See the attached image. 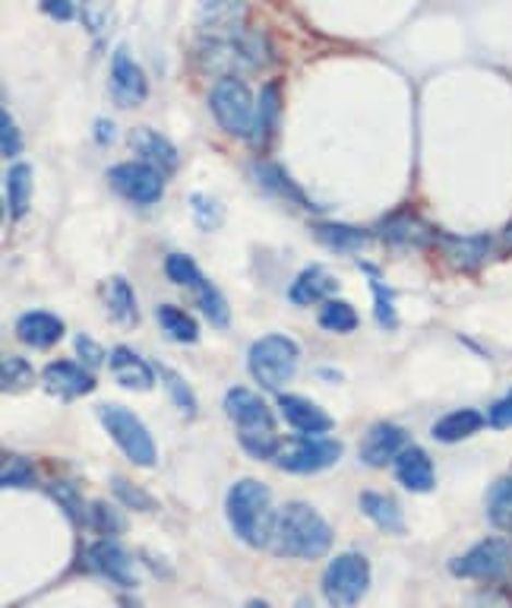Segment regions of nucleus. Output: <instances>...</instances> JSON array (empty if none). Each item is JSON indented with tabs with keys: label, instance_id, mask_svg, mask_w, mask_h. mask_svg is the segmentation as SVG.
Masks as SVG:
<instances>
[{
	"label": "nucleus",
	"instance_id": "f257e3e1",
	"mask_svg": "<svg viewBox=\"0 0 512 608\" xmlns=\"http://www.w3.org/2000/svg\"><path fill=\"white\" fill-rule=\"evenodd\" d=\"M266 61H270V45L260 32L235 30L222 35H200L197 42V63L218 80L253 73Z\"/></svg>",
	"mask_w": 512,
	"mask_h": 608
},
{
	"label": "nucleus",
	"instance_id": "f03ea898",
	"mask_svg": "<svg viewBox=\"0 0 512 608\" xmlns=\"http://www.w3.org/2000/svg\"><path fill=\"white\" fill-rule=\"evenodd\" d=\"M278 554L285 558H301V561H317L323 558L332 546V526L320 517L310 504L291 501L275 514V529L272 542Z\"/></svg>",
	"mask_w": 512,
	"mask_h": 608
},
{
	"label": "nucleus",
	"instance_id": "7ed1b4c3",
	"mask_svg": "<svg viewBox=\"0 0 512 608\" xmlns=\"http://www.w3.org/2000/svg\"><path fill=\"white\" fill-rule=\"evenodd\" d=\"M225 412L235 425L241 428L238 437H241V447L253 459H275L282 441L275 434V422H272L270 406L266 399L247 387H235L225 396Z\"/></svg>",
	"mask_w": 512,
	"mask_h": 608
},
{
	"label": "nucleus",
	"instance_id": "20e7f679",
	"mask_svg": "<svg viewBox=\"0 0 512 608\" xmlns=\"http://www.w3.org/2000/svg\"><path fill=\"white\" fill-rule=\"evenodd\" d=\"M225 511L231 519V529L238 533L247 546L263 548L272 542V529H275V511H272L270 488L257 479H241L228 491Z\"/></svg>",
	"mask_w": 512,
	"mask_h": 608
},
{
	"label": "nucleus",
	"instance_id": "39448f33",
	"mask_svg": "<svg viewBox=\"0 0 512 608\" xmlns=\"http://www.w3.org/2000/svg\"><path fill=\"white\" fill-rule=\"evenodd\" d=\"M298 355H301V349H298L295 339H288L282 334H270L250 346L247 365H250L253 381H260L266 390H282L298 371Z\"/></svg>",
	"mask_w": 512,
	"mask_h": 608
},
{
	"label": "nucleus",
	"instance_id": "423d86ee",
	"mask_svg": "<svg viewBox=\"0 0 512 608\" xmlns=\"http://www.w3.org/2000/svg\"><path fill=\"white\" fill-rule=\"evenodd\" d=\"M210 108L212 118L218 121V127L231 137H253L257 127V102L250 90L243 86L238 77H225L215 80V86L210 90Z\"/></svg>",
	"mask_w": 512,
	"mask_h": 608
},
{
	"label": "nucleus",
	"instance_id": "0eeeda50",
	"mask_svg": "<svg viewBox=\"0 0 512 608\" xmlns=\"http://www.w3.org/2000/svg\"><path fill=\"white\" fill-rule=\"evenodd\" d=\"M102 416V425L111 434V441L123 451V456L133 463V466H155L158 459V451H155V441L146 431V425L123 406H115V402H102L98 409Z\"/></svg>",
	"mask_w": 512,
	"mask_h": 608
},
{
	"label": "nucleus",
	"instance_id": "6e6552de",
	"mask_svg": "<svg viewBox=\"0 0 512 608\" xmlns=\"http://www.w3.org/2000/svg\"><path fill=\"white\" fill-rule=\"evenodd\" d=\"M370 589V564L358 551H345L332 558L323 574V596L335 608H355Z\"/></svg>",
	"mask_w": 512,
	"mask_h": 608
},
{
	"label": "nucleus",
	"instance_id": "1a4fd4ad",
	"mask_svg": "<svg viewBox=\"0 0 512 608\" xmlns=\"http://www.w3.org/2000/svg\"><path fill=\"white\" fill-rule=\"evenodd\" d=\"M165 273L171 282H178L183 289H190L193 295H197V304H200V311L210 317L212 324H218V327H225L228 320H231V314H228V304L222 299V292L212 285L210 279L203 276V270L187 257V254H168V260H165Z\"/></svg>",
	"mask_w": 512,
	"mask_h": 608
},
{
	"label": "nucleus",
	"instance_id": "9d476101",
	"mask_svg": "<svg viewBox=\"0 0 512 608\" xmlns=\"http://www.w3.org/2000/svg\"><path fill=\"white\" fill-rule=\"evenodd\" d=\"M512 568V546L503 536L481 539L465 554H459L450 564V571L462 580H500Z\"/></svg>",
	"mask_w": 512,
	"mask_h": 608
},
{
	"label": "nucleus",
	"instance_id": "9b49d317",
	"mask_svg": "<svg viewBox=\"0 0 512 608\" xmlns=\"http://www.w3.org/2000/svg\"><path fill=\"white\" fill-rule=\"evenodd\" d=\"M342 444L330 437H303V441H288L278 447L275 463L285 472H323L338 463Z\"/></svg>",
	"mask_w": 512,
	"mask_h": 608
},
{
	"label": "nucleus",
	"instance_id": "f8f14e48",
	"mask_svg": "<svg viewBox=\"0 0 512 608\" xmlns=\"http://www.w3.org/2000/svg\"><path fill=\"white\" fill-rule=\"evenodd\" d=\"M111 187L121 194L123 200L136 203V207H152L162 200L165 190V178L158 168H152L146 162H121L108 172Z\"/></svg>",
	"mask_w": 512,
	"mask_h": 608
},
{
	"label": "nucleus",
	"instance_id": "ddd939ff",
	"mask_svg": "<svg viewBox=\"0 0 512 608\" xmlns=\"http://www.w3.org/2000/svg\"><path fill=\"white\" fill-rule=\"evenodd\" d=\"M108 86H111V95H115V102L121 108H136L150 95V83H146L143 67L133 61L123 48H118L115 58H111V80H108Z\"/></svg>",
	"mask_w": 512,
	"mask_h": 608
},
{
	"label": "nucleus",
	"instance_id": "4468645a",
	"mask_svg": "<svg viewBox=\"0 0 512 608\" xmlns=\"http://www.w3.org/2000/svg\"><path fill=\"white\" fill-rule=\"evenodd\" d=\"M278 412L288 425L295 428L303 437H323L326 431H332V419L326 409H320L313 399L298 394H282L278 396Z\"/></svg>",
	"mask_w": 512,
	"mask_h": 608
},
{
	"label": "nucleus",
	"instance_id": "2eb2a0df",
	"mask_svg": "<svg viewBox=\"0 0 512 608\" xmlns=\"http://www.w3.org/2000/svg\"><path fill=\"white\" fill-rule=\"evenodd\" d=\"M45 390L55 394L58 399H80L95 390V377L90 367L76 365V362H51L41 371Z\"/></svg>",
	"mask_w": 512,
	"mask_h": 608
},
{
	"label": "nucleus",
	"instance_id": "dca6fc26",
	"mask_svg": "<svg viewBox=\"0 0 512 608\" xmlns=\"http://www.w3.org/2000/svg\"><path fill=\"white\" fill-rule=\"evenodd\" d=\"M247 3L243 0H200L197 26L200 35H222V32L243 30Z\"/></svg>",
	"mask_w": 512,
	"mask_h": 608
},
{
	"label": "nucleus",
	"instance_id": "f3484780",
	"mask_svg": "<svg viewBox=\"0 0 512 608\" xmlns=\"http://www.w3.org/2000/svg\"><path fill=\"white\" fill-rule=\"evenodd\" d=\"M443 250H446V260H450L455 270L462 273H475L487 264V257L493 254V244L487 235H437Z\"/></svg>",
	"mask_w": 512,
	"mask_h": 608
},
{
	"label": "nucleus",
	"instance_id": "a211bd4d",
	"mask_svg": "<svg viewBox=\"0 0 512 608\" xmlns=\"http://www.w3.org/2000/svg\"><path fill=\"white\" fill-rule=\"evenodd\" d=\"M408 447V434L398 425H373L361 441V463L367 466H390L395 456Z\"/></svg>",
	"mask_w": 512,
	"mask_h": 608
},
{
	"label": "nucleus",
	"instance_id": "6ab92c4d",
	"mask_svg": "<svg viewBox=\"0 0 512 608\" xmlns=\"http://www.w3.org/2000/svg\"><path fill=\"white\" fill-rule=\"evenodd\" d=\"M90 568L95 574L118 583V586H136L133 558L118 542H111V539H102V542H95L90 548Z\"/></svg>",
	"mask_w": 512,
	"mask_h": 608
},
{
	"label": "nucleus",
	"instance_id": "aec40b11",
	"mask_svg": "<svg viewBox=\"0 0 512 608\" xmlns=\"http://www.w3.org/2000/svg\"><path fill=\"white\" fill-rule=\"evenodd\" d=\"M130 147L133 152L152 165V168H158V172H178V165H181V155L178 150L168 143V137H162L158 130H152V127H136L133 130V137H130Z\"/></svg>",
	"mask_w": 512,
	"mask_h": 608
},
{
	"label": "nucleus",
	"instance_id": "412c9836",
	"mask_svg": "<svg viewBox=\"0 0 512 608\" xmlns=\"http://www.w3.org/2000/svg\"><path fill=\"white\" fill-rule=\"evenodd\" d=\"M395 479L398 486L408 491H433L437 486V469L433 459L424 454L421 447H405L402 454L395 456Z\"/></svg>",
	"mask_w": 512,
	"mask_h": 608
},
{
	"label": "nucleus",
	"instance_id": "4be33fe9",
	"mask_svg": "<svg viewBox=\"0 0 512 608\" xmlns=\"http://www.w3.org/2000/svg\"><path fill=\"white\" fill-rule=\"evenodd\" d=\"M111 371H115V377H118L121 387L136 390V394L152 390V384H155V371H152V365L150 362H143V355H136L130 346H118V349L111 352Z\"/></svg>",
	"mask_w": 512,
	"mask_h": 608
},
{
	"label": "nucleus",
	"instance_id": "5701e85b",
	"mask_svg": "<svg viewBox=\"0 0 512 608\" xmlns=\"http://www.w3.org/2000/svg\"><path fill=\"white\" fill-rule=\"evenodd\" d=\"M16 336L32 349H51L55 342H61L63 320L48 311H29L16 320Z\"/></svg>",
	"mask_w": 512,
	"mask_h": 608
},
{
	"label": "nucleus",
	"instance_id": "b1692460",
	"mask_svg": "<svg viewBox=\"0 0 512 608\" xmlns=\"http://www.w3.org/2000/svg\"><path fill=\"white\" fill-rule=\"evenodd\" d=\"M484 428V416L478 409H455V412H446L443 419H437L433 425V441L440 444H459L472 434H478Z\"/></svg>",
	"mask_w": 512,
	"mask_h": 608
},
{
	"label": "nucleus",
	"instance_id": "393cba45",
	"mask_svg": "<svg viewBox=\"0 0 512 608\" xmlns=\"http://www.w3.org/2000/svg\"><path fill=\"white\" fill-rule=\"evenodd\" d=\"M361 514L390 536L405 533V517H402L398 504L386 494H380V491H361Z\"/></svg>",
	"mask_w": 512,
	"mask_h": 608
},
{
	"label": "nucleus",
	"instance_id": "a878e982",
	"mask_svg": "<svg viewBox=\"0 0 512 608\" xmlns=\"http://www.w3.org/2000/svg\"><path fill=\"white\" fill-rule=\"evenodd\" d=\"M380 238L390 242L392 247H415V244H427L430 242V229L424 225L418 215L412 213H398L390 215L383 225H380Z\"/></svg>",
	"mask_w": 512,
	"mask_h": 608
},
{
	"label": "nucleus",
	"instance_id": "bb28decb",
	"mask_svg": "<svg viewBox=\"0 0 512 608\" xmlns=\"http://www.w3.org/2000/svg\"><path fill=\"white\" fill-rule=\"evenodd\" d=\"M335 289H338V282H335L323 267H307V270L295 279V285L288 289V299L303 307V304L330 299Z\"/></svg>",
	"mask_w": 512,
	"mask_h": 608
},
{
	"label": "nucleus",
	"instance_id": "cd10ccee",
	"mask_svg": "<svg viewBox=\"0 0 512 608\" xmlns=\"http://www.w3.org/2000/svg\"><path fill=\"white\" fill-rule=\"evenodd\" d=\"M105 304H108L111 320H118L121 327H133L136 324V295H133V289H130V282L123 276L108 279V285H105Z\"/></svg>",
	"mask_w": 512,
	"mask_h": 608
},
{
	"label": "nucleus",
	"instance_id": "c85d7f7f",
	"mask_svg": "<svg viewBox=\"0 0 512 608\" xmlns=\"http://www.w3.org/2000/svg\"><path fill=\"white\" fill-rule=\"evenodd\" d=\"M32 203V168L26 162H16L7 172V207H10V219H23L29 213Z\"/></svg>",
	"mask_w": 512,
	"mask_h": 608
},
{
	"label": "nucleus",
	"instance_id": "c756f323",
	"mask_svg": "<svg viewBox=\"0 0 512 608\" xmlns=\"http://www.w3.org/2000/svg\"><path fill=\"white\" fill-rule=\"evenodd\" d=\"M487 519L493 529L512 536V479H497L487 488Z\"/></svg>",
	"mask_w": 512,
	"mask_h": 608
},
{
	"label": "nucleus",
	"instance_id": "7c9ffc66",
	"mask_svg": "<svg viewBox=\"0 0 512 608\" xmlns=\"http://www.w3.org/2000/svg\"><path fill=\"white\" fill-rule=\"evenodd\" d=\"M278 108H282V90L278 83H270L260 92V102H257V127H253V140L257 143H266L275 130V121H278Z\"/></svg>",
	"mask_w": 512,
	"mask_h": 608
},
{
	"label": "nucleus",
	"instance_id": "2f4dec72",
	"mask_svg": "<svg viewBox=\"0 0 512 608\" xmlns=\"http://www.w3.org/2000/svg\"><path fill=\"white\" fill-rule=\"evenodd\" d=\"M158 324H162V330L171 336V339H178V342H197L200 339V327H197V320L181 311V307H175V304H162L158 307Z\"/></svg>",
	"mask_w": 512,
	"mask_h": 608
},
{
	"label": "nucleus",
	"instance_id": "473e14b6",
	"mask_svg": "<svg viewBox=\"0 0 512 608\" xmlns=\"http://www.w3.org/2000/svg\"><path fill=\"white\" fill-rule=\"evenodd\" d=\"M361 324L358 311L348 302H338V299H330L320 307V327L330 330V334H352L355 327Z\"/></svg>",
	"mask_w": 512,
	"mask_h": 608
},
{
	"label": "nucleus",
	"instance_id": "72a5a7b5",
	"mask_svg": "<svg viewBox=\"0 0 512 608\" xmlns=\"http://www.w3.org/2000/svg\"><path fill=\"white\" fill-rule=\"evenodd\" d=\"M32 381H35V371H32V365L26 359H20V355H3V362H0V384H3L7 394L26 390Z\"/></svg>",
	"mask_w": 512,
	"mask_h": 608
},
{
	"label": "nucleus",
	"instance_id": "f704fd0d",
	"mask_svg": "<svg viewBox=\"0 0 512 608\" xmlns=\"http://www.w3.org/2000/svg\"><path fill=\"white\" fill-rule=\"evenodd\" d=\"M313 235L323 244H330L335 250H358L370 235H364L358 229H348V225H317Z\"/></svg>",
	"mask_w": 512,
	"mask_h": 608
},
{
	"label": "nucleus",
	"instance_id": "c9c22d12",
	"mask_svg": "<svg viewBox=\"0 0 512 608\" xmlns=\"http://www.w3.org/2000/svg\"><path fill=\"white\" fill-rule=\"evenodd\" d=\"M367 270V276H370V292H373V311H377V320L386 327V330H392L395 327V292H392L390 285H383L380 282V276L373 273L370 267H364Z\"/></svg>",
	"mask_w": 512,
	"mask_h": 608
},
{
	"label": "nucleus",
	"instance_id": "e433bc0d",
	"mask_svg": "<svg viewBox=\"0 0 512 608\" xmlns=\"http://www.w3.org/2000/svg\"><path fill=\"white\" fill-rule=\"evenodd\" d=\"M253 172L260 175V184H263V187H272V190L285 194L288 200H298V203H303V207H310V203L303 200L301 190H298L295 184L285 178V172H282V168H275V165H270V162H257V165H253Z\"/></svg>",
	"mask_w": 512,
	"mask_h": 608
},
{
	"label": "nucleus",
	"instance_id": "4c0bfd02",
	"mask_svg": "<svg viewBox=\"0 0 512 608\" xmlns=\"http://www.w3.org/2000/svg\"><path fill=\"white\" fill-rule=\"evenodd\" d=\"M158 371H162V377H165V387H168V394L175 399V406L181 409L183 416H197V396L187 387V381H183L181 374L171 371V367H158Z\"/></svg>",
	"mask_w": 512,
	"mask_h": 608
},
{
	"label": "nucleus",
	"instance_id": "58836bf2",
	"mask_svg": "<svg viewBox=\"0 0 512 608\" xmlns=\"http://www.w3.org/2000/svg\"><path fill=\"white\" fill-rule=\"evenodd\" d=\"M111 491L118 494V501H121L123 507H133V511H155V501H152L146 491H140V488L133 486V482H127V479H111Z\"/></svg>",
	"mask_w": 512,
	"mask_h": 608
},
{
	"label": "nucleus",
	"instance_id": "ea45409f",
	"mask_svg": "<svg viewBox=\"0 0 512 608\" xmlns=\"http://www.w3.org/2000/svg\"><path fill=\"white\" fill-rule=\"evenodd\" d=\"M3 488H29L35 482V472H32V466L23 459V456H10L7 463H3Z\"/></svg>",
	"mask_w": 512,
	"mask_h": 608
},
{
	"label": "nucleus",
	"instance_id": "a19ab883",
	"mask_svg": "<svg viewBox=\"0 0 512 608\" xmlns=\"http://www.w3.org/2000/svg\"><path fill=\"white\" fill-rule=\"evenodd\" d=\"M90 523L95 533H105V536H115V533L123 529V519L108 504H102V501L90 504Z\"/></svg>",
	"mask_w": 512,
	"mask_h": 608
},
{
	"label": "nucleus",
	"instance_id": "79ce46f5",
	"mask_svg": "<svg viewBox=\"0 0 512 608\" xmlns=\"http://www.w3.org/2000/svg\"><path fill=\"white\" fill-rule=\"evenodd\" d=\"M190 210H193L197 222H200L206 232H212V229L222 222V207H218L212 197H206V194H193V197H190Z\"/></svg>",
	"mask_w": 512,
	"mask_h": 608
},
{
	"label": "nucleus",
	"instance_id": "37998d69",
	"mask_svg": "<svg viewBox=\"0 0 512 608\" xmlns=\"http://www.w3.org/2000/svg\"><path fill=\"white\" fill-rule=\"evenodd\" d=\"M0 147H3V155L7 159H16L20 152H23V137H20V130H16V121H13V115L10 112H3L0 115Z\"/></svg>",
	"mask_w": 512,
	"mask_h": 608
},
{
	"label": "nucleus",
	"instance_id": "c03bdc74",
	"mask_svg": "<svg viewBox=\"0 0 512 608\" xmlns=\"http://www.w3.org/2000/svg\"><path fill=\"white\" fill-rule=\"evenodd\" d=\"M83 20L90 32H105L111 20V3L108 0H83Z\"/></svg>",
	"mask_w": 512,
	"mask_h": 608
},
{
	"label": "nucleus",
	"instance_id": "a18cd8bd",
	"mask_svg": "<svg viewBox=\"0 0 512 608\" xmlns=\"http://www.w3.org/2000/svg\"><path fill=\"white\" fill-rule=\"evenodd\" d=\"M51 494L61 501V507L70 514V517L76 519H83V501H80V491L73 486H67V482H58V486H51Z\"/></svg>",
	"mask_w": 512,
	"mask_h": 608
},
{
	"label": "nucleus",
	"instance_id": "49530a36",
	"mask_svg": "<svg viewBox=\"0 0 512 608\" xmlns=\"http://www.w3.org/2000/svg\"><path fill=\"white\" fill-rule=\"evenodd\" d=\"M76 355L83 359V365L86 367H95L105 365V352H102V346L95 342V339H90V336H76Z\"/></svg>",
	"mask_w": 512,
	"mask_h": 608
},
{
	"label": "nucleus",
	"instance_id": "de8ad7c7",
	"mask_svg": "<svg viewBox=\"0 0 512 608\" xmlns=\"http://www.w3.org/2000/svg\"><path fill=\"white\" fill-rule=\"evenodd\" d=\"M487 422L497 428V431H503V428L512 425V390L507 396H500V399L490 406V412H487Z\"/></svg>",
	"mask_w": 512,
	"mask_h": 608
},
{
	"label": "nucleus",
	"instance_id": "09e8293b",
	"mask_svg": "<svg viewBox=\"0 0 512 608\" xmlns=\"http://www.w3.org/2000/svg\"><path fill=\"white\" fill-rule=\"evenodd\" d=\"M41 10H45L51 20L67 23V20H73V13H76V3H73V0H41Z\"/></svg>",
	"mask_w": 512,
	"mask_h": 608
},
{
	"label": "nucleus",
	"instance_id": "8fccbe9b",
	"mask_svg": "<svg viewBox=\"0 0 512 608\" xmlns=\"http://www.w3.org/2000/svg\"><path fill=\"white\" fill-rule=\"evenodd\" d=\"M111 137V124L98 121V140H108Z\"/></svg>",
	"mask_w": 512,
	"mask_h": 608
},
{
	"label": "nucleus",
	"instance_id": "3c124183",
	"mask_svg": "<svg viewBox=\"0 0 512 608\" xmlns=\"http://www.w3.org/2000/svg\"><path fill=\"white\" fill-rule=\"evenodd\" d=\"M243 608H270V603H263V599H250Z\"/></svg>",
	"mask_w": 512,
	"mask_h": 608
}]
</instances>
